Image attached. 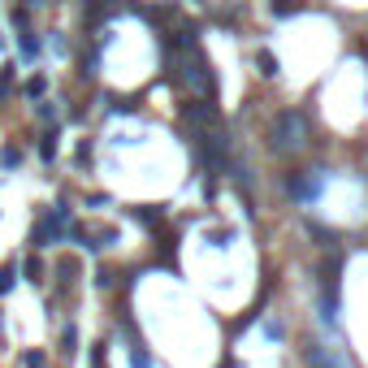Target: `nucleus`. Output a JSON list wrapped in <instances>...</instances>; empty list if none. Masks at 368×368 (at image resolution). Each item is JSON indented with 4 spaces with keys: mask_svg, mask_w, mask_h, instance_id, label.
<instances>
[{
    "mask_svg": "<svg viewBox=\"0 0 368 368\" xmlns=\"http://www.w3.org/2000/svg\"><path fill=\"white\" fill-rule=\"evenodd\" d=\"M14 286H18V273L14 269H0V295H9Z\"/></svg>",
    "mask_w": 368,
    "mask_h": 368,
    "instance_id": "1a4fd4ad",
    "label": "nucleus"
},
{
    "mask_svg": "<svg viewBox=\"0 0 368 368\" xmlns=\"http://www.w3.org/2000/svg\"><path fill=\"white\" fill-rule=\"evenodd\" d=\"M256 65H260V74H265V78H273V74H278V57H273L269 48H265V52H256Z\"/></svg>",
    "mask_w": 368,
    "mask_h": 368,
    "instance_id": "39448f33",
    "label": "nucleus"
},
{
    "mask_svg": "<svg viewBox=\"0 0 368 368\" xmlns=\"http://www.w3.org/2000/svg\"><path fill=\"white\" fill-rule=\"evenodd\" d=\"M39 156H43V161H57V130H48L39 139Z\"/></svg>",
    "mask_w": 368,
    "mask_h": 368,
    "instance_id": "0eeeda50",
    "label": "nucleus"
},
{
    "mask_svg": "<svg viewBox=\"0 0 368 368\" xmlns=\"http://www.w3.org/2000/svg\"><path fill=\"white\" fill-rule=\"evenodd\" d=\"M48 48L61 57V52H65V35H61V31H52V35H48Z\"/></svg>",
    "mask_w": 368,
    "mask_h": 368,
    "instance_id": "9d476101",
    "label": "nucleus"
},
{
    "mask_svg": "<svg viewBox=\"0 0 368 368\" xmlns=\"http://www.w3.org/2000/svg\"><path fill=\"white\" fill-rule=\"evenodd\" d=\"M18 165H22V147L5 143V147H0V169H18Z\"/></svg>",
    "mask_w": 368,
    "mask_h": 368,
    "instance_id": "20e7f679",
    "label": "nucleus"
},
{
    "mask_svg": "<svg viewBox=\"0 0 368 368\" xmlns=\"http://www.w3.org/2000/svg\"><path fill=\"white\" fill-rule=\"evenodd\" d=\"M186 117L204 126V122H213V117H217V109H213V104H191V109H186Z\"/></svg>",
    "mask_w": 368,
    "mask_h": 368,
    "instance_id": "423d86ee",
    "label": "nucleus"
},
{
    "mask_svg": "<svg viewBox=\"0 0 368 368\" xmlns=\"http://www.w3.org/2000/svg\"><path fill=\"white\" fill-rule=\"evenodd\" d=\"M22 91H26V100H39V95L48 91V78H43V74H35V78H31V83H26Z\"/></svg>",
    "mask_w": 368,
    "mask_h": 368,
    "instance_id": "6e6552de",
    "label": "nucleus"
},
{
    "mask_svg": "<svg viewBox=\"0 0 368 368\" xmlns=\"http://www.w3.org/2000/svg\"><path fill=\"white\" fill-rule=\"evenodd\" d=\"M22 359H26V368H43V355H39V351H26Z\"/></svg>",
    "mask_w": 368,
    "mask_h": 368,
    "instance_id": "ddd939ff",
    "label": "nucleus"
},
{
    "mask_svg": "<svg viewBox=\"0 0 368 368\" xmlns=\"http://www.w3.org/2000/svg\"><path fill=\"white\" fill-rule=\"evenodd\" d=\"M130 364H135V368H152V359H147V351H139V347H135V355H130Z\"/></svg>",
    "mask_w": 368,
    "mask_h": 368,
    "instance_id": "f8f14e48",
    "label": "nucleus"
},
{
    "mask_svg": "<svg viewBox=\"0 0 368 368\" xmlns=\"http://www.w3.org/2000/svg\"><path fill=\"white\" fill-rule=\"evenodd\" d=\"M39 48H43V43H39V35H35L31 26L18 31V52H22V61H35V57H39Z\"/></svg>",
    "mask_w": 368,
    "mask_h": 368,
    "instance_id": "7ed1b4c3",
    "label": "nucleus"
},
{
    "mask_svg": "<svg viewBox=\"0 0 368 368\" xmlns=\"http://www.w3.org/2000/svg\"><path fill=\"white\" fill-rule=\"evenodd\" d=\"M307 135H312L307 117L295 113V109H286V113H278V122H273V139H269V147L286 156V152H299V147L307 143Z\"/></svg>",
    "mask_w": 368,
    "mask_h": 368,
    "instance_id": "f257e3e1",
    "label": "nucleus"
},
{
    "mask_svg": "<svg viewBox=\"0 0 368 368\" xmlns=\"http://www.w3.org/2000/svg\"><path fill=\"white\" fill-rule=\"evenodd\" d=\"M286 191H290L299 204H317V199H321V178H299V174H290V178H286Z\"/></svg>",
    "mask_w": 368,
    "mask_h": 368,
    "instance_id": "f03ea898",
    "label": "nucleus"
},
{
    "mask_svg": "<svg viewBox=\"0 0 368 368\" xmlns=\"http://www.w3.org/2000/svg\"><path fill=\"white\" fill-rule=\"evenodd\" d=\"M39 117H43V122H57V104L43 100V104H39Z\"/></svg>",
    "mask_w": 368,
    "mask_h": 368,
    "instance_id": "9b49d317",
    "label": "nucleus"
}]
</instances>
